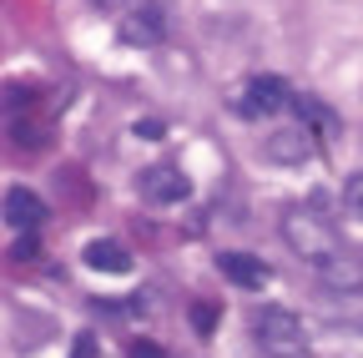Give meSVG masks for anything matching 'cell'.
<instances>
[{
	"instance_id": "cell-8",
	"label": "cell",
	"mask_w": 363,
	"mask_h": 358,
	"mask_svg": "<svg viewBox=\"0 0 363 358\" xmlns=\"http://www.w3.org/2000/svg\"><path fill=\"white\" fill-rule=\"evenodd\" d=\"M217 267H222V278L238 283V288H267V267L252 252H222Z\"/></svg>"
},
{
	"instance_id": "cell-14",
	"label": "cell",
	"mask_w": 363,
	"mask_h": 358,
	"mask_svg": "<svg viewBox=\"0 0 363 358\" xmlns=\"http://www.w3.org/2000/svg\"><path fill=\"white\" fill-rule=\"evenodd\" d=\"M131 358H167V348L152 343V338H136V343H131Z\"/></svg>"
},
{
	"instance_id": "cell-10",
	"label": "cell",
	"mask_w": 363,
	"mask_h": 358,
	"mask_svg": "<svg viewBox=\"0 0 363 358\" xmlns=\"http://www.w3.org/2000/svg\"><path fill=\"white\" fill-rule=\"evenodd\" d=\"M86 267H96V273H131V252L111 237H96V242H86Z\"/></svg>"
},
{
	"instance_id": "cell-2",
	"label": "cell",
	"mask_w": 363,
	"mask_h": 358,
	"mask_svg": "<svg viewBox=\"0 0 363 358\" xmlns=\"http://www.w3.org/2000/svg\"><path fill=\"white\" fill-rule=\"evenodd\" d=\"M283 242H288L303 262H313V267L343 247L338 233H333L318 212H308V207H288V212H283Z\"/></svg>"
},
{
	"instance_id": "cell-11",
	"label": "cell",
	"mask_w": 363,
	"mask_h": 358,
	"mask_svg": "<svg viewBox=\"0 0 363 358\" xmlns=\"http://www.w3.org/2000/svg\"><path fill=\"white\" fill-rule=\"evenodd\" d=\"M11 137L21 142V152H40L51 131H45V121L35 116V106H26V116H21V111H11Z\"/></svg>"
},
{
	"instance_id": "cell-15",
	"label": "cell",
	"mask_w": 363,
	"mask_h": 358,
	"mask_svg": "<svg viewBox=\"0 0 363 358\" xmlns=\"http://www.w3.org/2000/svg\"><path fill=\"white\" fill-rule=\"evenodd\" d=\"M192 318H197V333H212V323H217V308H212V303H197V313H192Z\"/></svg>"
},
{
	"instance_id": "cell-3",
	"label": "cell",
	"mask_w": 363,
	"mask_h": 358,
	"mask_svg": "<svg viewBox=\"0 0 363 358\" xmlns=\"http://www.w3.org/2000/svg\"><path fill=\"white\" fill-rule=\"evenodd\" d=\"M288 106V86L278 81V76H252L242 91H238V101H233V111L242 116V121H257V116H278Z\"/></svg>"
},
{
	"instance_id": "cell-7",
	"label": "cell",
	"mask_w": 363,
	"mask_h": 358,
	"mask_svg": "<svg viewBox=\"0 0 363 358\" xmlns=\"http://www.w3.org/2000/svg\"><path fill=\"white\" fill-rule=\"evenodd\" d=\"M0 212H6V222H11L16 233H35V228H45V202H40L30 187H11L6 202H0Z\"/></svg>"
},
{
	"instance_id": "cell-13",
	"label": "cell",
	"mask_w": 363,
	"mask_h": 358,
	"mask_svg": "<svg viewBox=\"0 0 363 358\" xmlns=\"http://www.w3.org/2000/svg\"><path fill=\"white\" fill-rule=\"evenodd\" d=\"M343 207H348L353 217H363V172H353L348 182H343Z\"/></svg>"
},
{
	"instance_id": "cell-9",
	"label": "cell",
	"mask_w": 363,
	"mask_h": 358,
	"mask_svg": "<svg viewBox=\"0 0 363 358\" xmlns=\"http://www.w3.org/2000/svg\"><path fill=\"white\" fill-rule=\"evenodd\" d=\"M162 35H167V21H162V11H157V6L131 11V16H126V26H121V40H126V46H157Z\"/></svg>"
},
{
	"instance_id": "cell-16",
	"label": "cell",
	"mask_w": 363,
	"mask_h": 358,
	"mask_svg": "<svg viewBox=\"0 0 363 358\" xmlns=\"http://www.w3.org/2000/svg\"><path fill=\"white\" fill-rule=\"evenodd\" d=\"M91 6L106 11V16H121V11H131V6H136V0H91Z\"/></svg>"
},
{
	"instance_id": "cell-12",
	"label": "cell",
	"mask_w": 363,
	"mask_h": 358,
	"mask_svg": "<svg viewBox=\"0 0 363 358\" xmlns=\"http://www.w3.org/2000/svg\"><path fill=\"white\" fill-rule=\"evenodd\" d=\"M298 121H308L313 131H338L333 111H328L323 101H313V96H303V101H298Z\"/></svg>"
},
{
	"instance_id": "cell-4",
	"label": "cell",
	"mask_w": 363,
	"mask_h": 358,
	"mask_svg": "<svg viewBox=\"0 0 363 358\" xmlns=\"http://www.w3.org/2000/svg\"><path fill=\"white\" fill-rule=\"evenodd\" d=\"M267 162H278V167H298V162H313L318 157V131L308 121H293V126H278L267 137Z\"/></svg>"
},
{
	"instance_id": "cell-6",
	"label": "cell",
	"mask_w": 363,
	"mask_h": 358,
	"mask_svg": "<svg viewBox=\"0 0 363 358\" xmlns=\"http://www.w3.org/2000/svg\"><path fill=\"white\" fill-rule=\"evenodd\" d=\"M318 278H323V288H333V293H363V252L338 247L333 257L318 262Z\"/></svg>"
},
{
	"instance_id": "cell-1",
	"label": "cell",
	"mask_w": 363,
	"mask_h": 358,
	"mask_svg": "<svg viewBox=\"0 0 363 358\" xmlns=\"http://www.w3.org/2000/svg\"><path fill=\"white\" fill-rule=\"evenodd\" d=\"M247 328L267 358H303L308 353V328L293 308H252Z\"/></svg>"
},
{
	"instance_id": "cell-5",
	"label": "cell",
	"mask_w": 363,
	"mask_h": 358,
	"mask_svg": "<svg viewBox=\"0 0 363 358\" xmlns=\"http://www.w3.org/2000/svg\"><path fill=\"white\" fill-rule=\"evenodd\" d=\"M136 187H142V197H147V202H157V207H167V202H187V192H192L187 172H182V167H172V162L147 167L142 177H136Z\"/></svg>"
}]
</instances>
